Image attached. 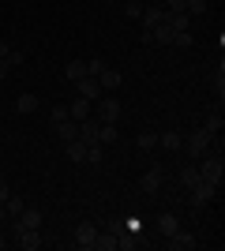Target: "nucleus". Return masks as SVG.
Returning a JSON list of instances; mask_svg holds the SVG:
<instances>
[{"mask_svg": "<svg viewBox=\"0 0 225 251\" xmlns=\"http://www.w3.org/2000/svg\"><path fill=\"white\" fill-rule=\"evenodd\" d=\"M139 19H143V30H154L158 23H165V19H169V11L154 4V8H143V15H139Z\"/></svg>", "mask_w": 225, "mask_h": 251, "instance_id": "nucleus-8", "label": "nucleus"}, {"mask_svg": "<svg viewBox=\"0 0 225 251\" xmlns=\"http://www.w3.org/2000/svg\"><path fill=\"white\" fill-rule=\"evenodd\" d=\"M4 218H8V210H4V202H0V221H4Z\"/></svg>", "mask_w": 225, "mask_h": 251, "instance_id": "nucleus-38", "label": "nucleus"}, {"mask_svg": "<svg viewBox=\"0 0 225 251\" xmlns=\"http://www.w3.org/2000/svg\"><path fill=\"white\" fill-rule=\"evenodd\" d=\"M23 206H26V202H23L19 195H8V199H4V210H8V218H19Z\"/></svg>", "mask_w": 225, "mask_h": 251, "instance_id": "nucleus-25", "label": "nucleus"}, {"mask_svg": "<svg viewBox=\"0 0 225 251\" xmlns=\"http://www.w3.org/2000/svg\"><path fill=\"white\" fill-rule=\"evenodd\" d=\"M4 248H8V236H4V232H0V251H4Z\"/></svg>", "mask_w": 225, "mask_h": 251, "instance_id": "nucleus-37", "label": "nucleus"}, {"mask_svg": "<svg viewBox=\"0 0 225 251\" xmlns=\"http://www.w3.org/2000/svg\"><path fill=\"white\" fill-rule=\"evenodd\" d=\"M23 60H26V56H23V52H15V49H11V52H8V64H11V68H19V64H23Z\"/></svg>", "mask_w": 225, "mask_h": 251, "instance_id": "nucleus-33", "label": "nucleus"}, {"mask_svg": "<svg viewBox=\"0 0 225 251\" xmlns=\"http://www.w3.org/2000/svg\"><path fill=\"white\" fill-rule=\"evenodd\" d=\"M109 232H113V236L128 232V221H124V218H109Z\"/></svg>", "mask_w": 225, "mask_h": 251, "instance_id": "nucleus-29", "label": "nucleus"}, {"mask_svg": "<svg viewBox=\"0 0 225 251\" xmlns=\"http://www.w3.org/2000/svg\"><path fill=\"white\" fill-rule=\"evenodd\" d=\"M158 147L161 150H180L184 147V135H180V131H165V135H158Z\"/></svg>", "mask_w": 225, "mask_h": 251, "instance_id": "nucleus-16", "label": "nucleus"}, {"mask_svg": "<svg viewBox=\"0 0 225 251\" xmlns=\"http://www.w3.org/2000/svg\"><path fill=\"white\" fill-rule=\"evenodd\" d=\"M180 184L192 191L195 184H199V169H195V165H184V169H180Z\"/></svg>", "mask_w": 225, "mask_h": 251, "instance_id": "nucleus-23", "label": "nucleus"}, {"mask_svg": "<svg viewBox=\"0 0 225 251\" xmlns=\"http://www.w3.org/2000/svg\"><path fill=\"white\" fill-rule=\"evenodd\" d=\"M195 244H199V240H195L192 232H184V229H176L173 236H165V248H169V251H192Z\"/></svg>", "mask_w": 225, "mask_h": 251, "instance_id": "nucleus-5", "label": "nucleus"}, {"mask_svg": "<svg viewBox=\"0 0 225 251\" xmlns=\"http://www.w3.org/2000/svg\"><path fill=\"white\" fill-rule=\"evenodd\" d=\"M176 229H180V218H176V214H158V232L161 236H173Z\"/></svg>", "mask_w": 225, "mask_h": 251, "instance_id": "nucleus-14", "label": "nucleus"}, {"mask_svg": "<svg viewBox=\"0 0 225 251\" xmlns=\"http://www.w3.org/2000/svg\"><path fill=\"white\" fill-rule=\"evenodd\" d=\"M214 195H218V184H210V180H199V184L192 188V206H195V210H203L206 202L214 199Z\"/></svg>", "mask_w": 225, "mask_h": 251, "instance_id": "nucleus-3", "label": "nucleus"}, {"mask_svg": "<svg viewBox=\"0 0 225 251\" xmlns=\"http://www.w3.org/2000/svg\"><path fill=\"white\" fill-rule=\"evenodd\" d=\"M101 68H105V60H86V75H98Z\"/></svg>", "mask_w": 225, "mask_h": 251, "instance_id": "nucleus-32", "label": "nucleus"}, {"mask_svg": "<svg viewBox=\"0 0 225 251\" xmlns=\"http://www.w3.org/2000/svg\"><path fill=\"white\" fill-rule=\"evenodd\" d=\"M98 120H101V124H117L120 120V101L117 98H101V101H98Z\"/></svg>", "mask_w": 225, "mask_h": 251, "instance_id": "nucleus-4", "label": "nucleus"}, {"mask_svg": "<svg viewBox=\"0 0 225 251\" xmlns=\"http://www.w3.org/2000/svg\"><path fill=\"white\" fill-rule=\"evenodd\" d=\"M195 169H199V180L222 184V176H225V157H222V150H218V154H203Z\"/></svg>", "mask_w": 225, "mask_h": 251, "instance_id": "nucleus-1", "label": "nucleus"}, {"mask_svg": "<svg viewBox=\"0 0 225 251\" xmlns=\"http://www.w3.org/2000/svg\"><path fill=\"white\" fill-rule=\"evenodd\" d=\"M192 42H195L192 30H173V42L169 45H176V49H192Z\"/></svg>", "mask_w": 225, "mask_h": 251, "instance_id": "nucleus-24", "label": "nucleus"}, {"mask_svg": "<svg viewBox=\"0 0 225 251\" xmlns=\"http://www.w3.org/2000/svg\"><path fill=\"white\" fill-rule=\"evenodd\" d=\"M64 147H68V157H72V161H86V143L83 139H68Z\"/></svg>", "mask_w": 225, "mask_h": 251, "instance_id": "nucleus-18", "label": "nucleus"}, {"mask_svg": "<svg viewBox=\"0 0 225 251\" xmlns=\"http://www.w3.org/2000/svg\"><path fill=\"white\" fill-rule=\"evenodd\" d=\"M15 109L19 113H38V94H19L15 98Z\"/></svg>", "mask_w": 225, "mask_h": 251, "instance_id": "nucleus-20", "label": "nucleus"}, {"mask_svg": "<svg viewBox=\"0 0 225 251\" xmlns=\"http://www.w3.org/2000/svg\"><path fill=\"white\" fill-rule=\"evenodd\" d=\"M158 147V135H154V131H143L139 135V150H154Z\"/></svg>", "mask_w": 225, "mask_h": 251, "instance_id": "nucleus-28", "label": "nucleus"}, {"mask_svg": "<svg viewBox=\"0 0 225 251\" xmlns=\"http://www.w3.org/2000/svg\"><path fill=\"white\" fill-rule=\"evenodd\" d=\"M83 75H86V60H68L64 64V79L68 83H79Z\"/></svg>", "mask_w": 225, "mask_h": 251, "instance_id": "nucleus-15", "label": "nucleus"}, {"mask_svg": "<svg viewBox=\"0 0 225 251\" xmlns=\"http://www.w3.org/2000/svg\"><path fill=\"white\" fill-rule=\"evenodd\" d=\"M8 195H11V188H8V176H0V202L8 199Z\"/></svg>", "mask_w": 225, "mask_h": 251, "instance_id": "nucleus-35", "label": "nucleus"}, {"mask_svg": "<svg viewBox=\"0 0 225 251\" xmlns=\"http://www.w3.org/2000/svg\"><path fill=\"white\" fill-rule=\"evenodd\" d=\"M60 120H72V116H68V105H53V124H60Z\"/></svg>", "mask_w": 225, "mask_h": 251, "instance_id": "nucleus-31", "label": "nucleus"}, {"mask_svg": "<svg viewBox=\"0 0 225 251\" xmlns=\"http://www.w3.org/2000/svg\"><path fill=\"white\" fill-rule=\"evenodd\" d=\"M53 127H56V135L64 139V143L79 135V120H60V124H53Z\"/></svg>", "mask_w": 225, "mask_h": 251, "instance_id": "nucleus-19", "label": "nucleus"}, {"mask_svg": "<svg viewBox=\"0 0 225 251\" xmlns=\"http://www.w3.org/2000/svg\"><path fill=\"white\" fill-rule=\"evenodd\" d=\"M161 180H165V173H161V165H154V169H147V173H143V180H139V188L147 191V195H158V188H161Z\"/></svg>", "mask_w": 225, "mask_h": 251, "instance_id": "nucleus-7", "label": "nucleus"}, {"mask_svg": "<svg viewBox=\"0 0 225 251\" xmlns=\"http://www.w3.org/2000/svg\"><path fill=\"white\" fill-rule=\"evenodd\" d=\"M94 248L98 251H117V236H113V232H98V236H94Z\"/></svg>", "mask_w": 225, "mask_h": 251, "instance_id": "nucleus-21", "label": "nucleus"}, {"mask_svg": "<svg viewBox=\"0 0 225 251\" xmlns=\"http://www.w3.org/2000/svg\"><path fill=\"white\" fill-rule=\"evenodd\" d=\"M150 42H158V45H169V42H173V26H169V23H158V26L150 30Z\"/></svg>", "mask_w": 225, "mask_h": 251, "instance_id": "nucleus-17", "label": "nucleus"}, {"mask_svg": "<svg viewBox=\"0 0 225 251\" xmlns=\"http://www.w3.org/2000/svg\"><path fill=\"white\" fill-rule=\"evenodd\" d=\"M90 113H94V109H90V98H72V101H68V116H72V120H86Z\"/></svg>", "mask_w": 225, "mask_h": 251, "instance_id": "nucleus-10", "label": "nucleus"}, {"mask_svg": "<svg viewBox=\"0 0 225 251\" xmlns=\"http://www.w3.org/2000/svg\"><path fill=\"white\" fill-rule=\"evenodd\" d=\"M23 225V229H42V210H30V206H23V214L15 218Z\"/></svg>", "mask_w": 225, "mask_h": 251, "instance_id": "nucleus-13", "label": "nucleus"}, {"mask_svg": "<svg viewBox=\"0 0 225 251\" xmlns=\"http://www.w3.org/2000/svg\"><path fill=\"white\" fill-rule=\"evenodd\" d=\"M124 11H128V19H139V15H143V4H139V0H128Z\"/></svg>", "mask_w": 225, "mask_h": 251, "instance_id": "nucleus-30", "label": "nucleus"}, {"mask_svg": "<svg viewBox=\"0 0 225 251\" xmlns=\"http://www.w3.org/2000/svg\"><path fill=\"white\" fill-rule=\"evenodd\" d=\"M75 90H79V98H90V101H94L101 86H98V79H94V75H83V79L75 83Z\"/></svg>", "mask_w": 225, "mask_h": 251, "instance_id": "nucleus-12", "label": "nucleus"}, {"mask_svg": "<svg viewBox=\"0 0 225 251\" xmlns=\"http://www.w3.org/2000/svg\"><path fill=\"white\" fill-rule=\"evenodd\" d=\"M210 147H214V135L210 131H192V139H188V154L192 157H203V154H210Z\"/></svg>", "mask_w": 225, "mask_h": 251, "instance_id": "nucleus-2", "label": "nucleus"}, {"mask_svg": "<svg viewBox=\"0 0 225 251\" xmlns=\"http://www.w3.org/2000/svg\"><path fill=\"white\" fill-rule=\"evenodd\" d=\"M94 236H98V225H94V221H83V225L75 229V248L90 251V248H94Z\"/></svg>", "mask_w": 225, "mask_h": 251, "instance_id": "nucleus-6", "label": "nucleus"}, {"mask_svg": "<svg viewBox=\"0 0 225 251\" xmlns=\"http://www.w3.org/2000/svg\"><path fill=\"white\" fill-rule=\"evenodd\" d=\"M94 79H98V86H101V90H117V86H120V72H117V68H101Z\"/></svg>", "mask_w": 225, "mask_h": 251, "instance_id": "nucleus-11", "label": "nucleus"}, {"mask_svg": "<svg viewBox=\"0 0 225 251\" xmlns=\"http://www.w3.org/2000/svg\"><path fill=\"white\" fill-rule=\"evenodd\" d=\"M98 143L105 147V143H117V124H101L98 127Z\"/></svg>", "mask_w": 225, "mask_h": 251, "instance_id": "nucleus-26", "label": "nucleus"}, {"mask_svg": "<svg viewBox=\"0 0 225 251\" xmlns=\"http://www.w3.org/2000/svg\"><path fill=\"white\" fill-rule=\"evenodd\" d=\"M8 52H11V45L4 42V38H0V56H8Z\"/></svg>", "mask_w": 225, "mask_h": 251, "instance_id": "nucleus-36", "label": "nucleus"}, {"mask_svg": "<svg viewBox=\"0 0 225 251\" xmlns=\"http://www.w3.org/2000/svg\"><path fill=\"white\" fill-rule=\"evenodd\" d=\"M8 72H11V64H8V56H0V83L8 79Z\"/></svg>", "mask_w": 225, "mask_h": 251, "instance_id": "nucleus-34", "label": "nucleus"}, {"mask_svg": "<svg viewBox=\"0 0 225 251\" xmlns=\"http://www.w3.org/2000/svg\"><path fill=\"white\" fill-rule=\"evenodd\" d=\"M15 244H19L23 251H38L45 240H42V232H38V229H23L19 236H15Z\"/></svg>", "mask_w": 225, "mask_h": 251, "instance_id": "nucleus-9", "label": "nucleus"}, {"mask_svg": "<svg viewBox=\"0 0 225 251\" xmlns=\"http://www.w3.org/2000/svg\"><path fill=\"white\" fill-rule=\"evenodd\" d=\"M139 236H135V232H120V236H117V251H135V248H139Z\"/></svg>", "mask_w": 225, "mask_h": 251, "instance_id": "nucleus-22", "label": "nucleus"}, {"mask_svg": "<svg viewBox=\"0 0 225 251\" xmlns=\"http://www.w3.org/2000/svg\"><path fill=\"white\" fill-rule=\"evenodd\" d=\"M222 124H225L222 113H210V116H206V124H203V131H210V135H214V131H222Z\"/></svg>", "mask_w": 225, "mask_h": 251, "instance_id": "nucleus-27", "label": "nucleus"}]
</instances>
